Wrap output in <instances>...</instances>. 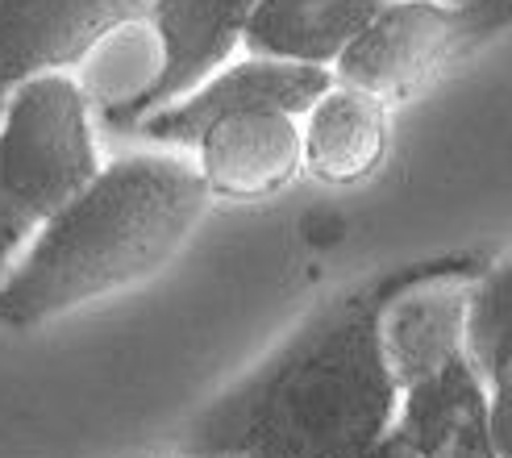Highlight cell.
I'll use <instances>...</instances> for the list:
<instances>
[{"instance_id":"6da1fadb","label":"cell","mask_w":512,"mask_h":458,"mask_svg":"<svg viewBox=\"0 0 512 458\" xmlns=\"http://www.w3.org/2000/svg\"><path fill=\"white\" fill-rule=\"evenodd\" d=\"M383 296L325 300L267 359L204 409L188 458H375L396 421L400 379L383 350Z\"/></svg>"},{"instance_id":"7a4b0ae2","label":"cell","mask_w":512,"mask_h":458,"mask_svg":"<svg viewBox=\"0 0 512 458\" xmlns=\"http://www.w3.org/2000/svg\"><path fill=\"white\" fill-rule=\"evenodd\" d=\"M209 205L200 167L175 150L105 163L0 279V321L46 325L142 284L188 246Z\"/></svg>"},{"instance_id":"3957f363","label":"cell","mask_w":512,"mask_h":458,"mask_svg":"<svg viewBox=\"0 0 512 458\" xmlns=\"http://www.w3.org/2000/svg\"><path fill=\"white\" fill-rule=\"evenodd\" d=\"M96 109L80 80L42 75L0 117V279L100 175Z\"/></svg>"},{"instance_id":"277c9868","label":"cell","mask_w":512,"mask_h":458,"mask_svg":"<svg viewBox=\"0 0 512 458\" xmlns=\"http://www.w3.org/2000/svg\"><path fill=\"white\" fill-rule=\"evenodd\" d=\"M504 25H512V0H388L338 59L334 80L404 105Z\"/></svg>"},{"instance_id":"5b68a950","label":"cell","mask_w":512,"mask_h":458,"mask_svg":"<svg viewBox=\"0 0 512 458\" xmlns=\"http://www.w3.org/2000/svg\"><path fill=\"white\" fill-rule=\"evenodd\" d=\"M146 9L150 0H0V117L25 84L84 67L117 25Z\"/></svg>"},{"instance_id":"8992f818","label":"cell","mask_w":512,"mask_h":458,"mask_svg":"<svg viewBox=\"0 0 512 458\" xmlns=\"http://www.w3.org/2000/svg\"><path fill=\"white\" fill-rule=\"evenodd\" d=\"M329 84H334V71L329 67H304V63H279V59L246 55L242 63H225L200 88L179 96L175 105L138 121L134 134L159 142L167 150L196 146L217 121L234 117V113L279 109V113L304 117L325 96Z\"/></svg>"},{"instance_id":"52a82bcc","label":"cell","mask_w":512,"mask_h":458,"mask_svg":"<svg viewBox=\"0 0 512 458\" xmlns=\"http://www.w3.org/2000/svg\"><path fill=\"white\" fill-rule=\"evenodd\" d=\"M254 9L259 0H150L146 21L159 42V71L130 117L121 121V130L134 134L138 121L175 105L179 96L217 75L246 42Z\"/></svg>"},{"instance_id":"ba28073f","label":"cell","mask_w":512,"mask_h":458,"mask_svg":"<svg viewBox=\"0 0 512 458\" xmlns=\"http://www.w3.org/2000/svg\"><path fill=\"white\" fill-rule=\"evenodd\" d=\"M196 167L221 200H267L304 171V130L296 113L250 109L217 121L196 142Z\"/></svg>"},{"instance_id":"9c48e42d","label":"cell","mask_w":512,"mask_h":458,"mask_svg":"<svg viewBox=\"0 0 512 458\" xmlns=\"http://www.w3.org/2000/svg\"><path fill=\"white\" fill-rule=\"evenodd\" d=\"M388 0H259L246 30V55L329 67L379 17Z\"/></svg>"},{"instance_id":"30bf717a","label":"cell","mask_w":512,"mask_h":458,"mask_svg":"<svg viewBox=\"0 0 512 458\" xmlns=\"http://www.w3.org/2000/svg\"><path fill=\"white\" fill-rule=\"evenodd\" d=\"M304 171L321 184H358L388 155V105L334 80L304 113Z\"/></svg>"},{"instance_id":"8fae6325","label":"cell","mask_w":512,"mask_h":458,"mask_svg":"<svg viewBox=\"0 0 512 458\" xmlns=\"http://www.w3.org/2000/svg\"><path fill=\"white\" fill-rule=\"evenodd\" d=\"M379 329L400 388H421L425 379L458 363V346L467 338V296L442 288H413L388 296Z\"/></svg>"},{"instance_id":"7c38bea8","label":"cell","mask_w":512,"mask_h":458,"mask_svg":"<svg viewBox=\"0 0 512 458\" xmlns=\"http://www.w3.org/2000/svg\"><path fill=\"white\" fill-rule=\"evenodd\" d=\"M488 434L500 458H512V371L496 379V400L488 417Z\"/></svg>"}]
</instances>
